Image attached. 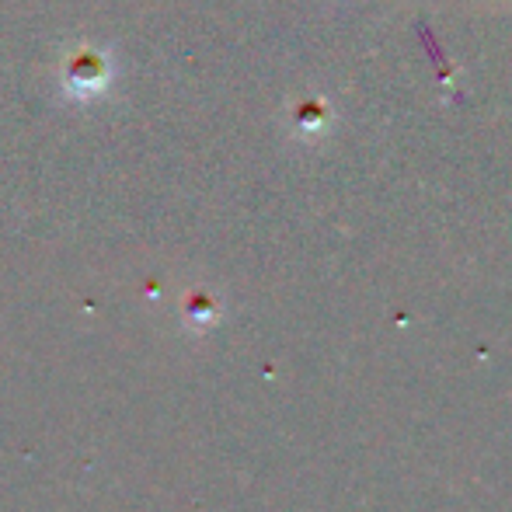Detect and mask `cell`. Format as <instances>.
<instances>
[{"label": "cell", "mask_w": 512, "mask_h": 512, "mask_svg": "<svg viewBox=\"0 0 512 512\" xmlns=\"http://www.w3.org/2000/svg\"><path fill=\"white\" fill-rule=\"evenodd\" d=\"M290 122H293V133L304 136V140H314V136H321L324 129H328L331 108H328V102H321V98H307V102L293 105Z\"/></svg>", "instance_id": "2"}, {"label": "cell", "mask_w": 512, "mask_h": 512, "mask_svg": "<svg viewBox=\"0 0 512 512\" xmlns=\"http://www.w3.org/2000/svg\"><path fill=\"white\" fill-rule=\"evenodd\" d=\"M108 88V60L102 53H91V49H81L67 60L63 67V91L77 102H88V98H98Z\"/></svg>", "instance_id": "1"}]
</instances>
